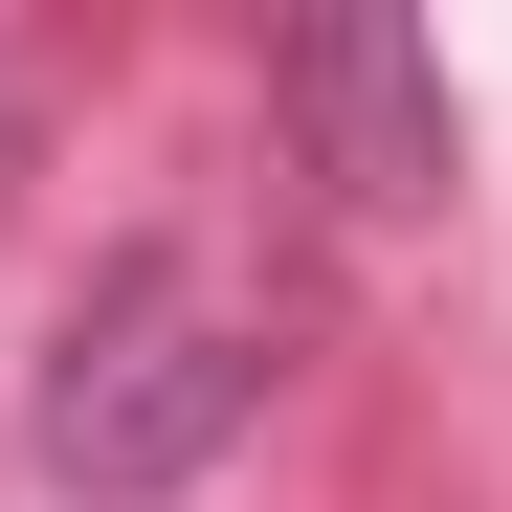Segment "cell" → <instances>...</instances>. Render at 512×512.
<instances>
[{"label": "cell", "mask_w": 512, "mask_h": 512, "mask_svg": "<svg viewBox=\"0 0 512 512\" xmlns=\"http://www.w3.org/2000/svg\"><path fill=\"white\" fill-rule=\"evenodd\" d=\"M268 379H290V290L201 223H134V245H90V290L23 357V468L67 512H179L268 423Z\"/></svg>", "instance_id": "obj_1"}, {"label": "cell", "mask_w": 512, "mask_h": 512, "mask_svg": "<svg viewBox=\"0 0 512 512\" xmlns=\"http://www.w3.org/2000/svg\"><path fill=\"white\" fill-rule=\"evenodd\" d=\"M268 134L312 156L357 223H423L468 179V112H446V45H401V23H290L268 45Z\"/></svg>", "instance_id": "obj_2"}, {"label": "cell", "mask_w": 512, "mask_h": 512, "mask_svg": "<svg viewBox=\"0 0 512 512\" xmlns=\"http://www.w3.org/2000/svg\"><path fill=\"white\" fill-rule=\"evenodd\" d=\"M23 156H45V45L0 23V179H23Z\"/></svg>", "instance_id": "obj_3"}]
</instances>
